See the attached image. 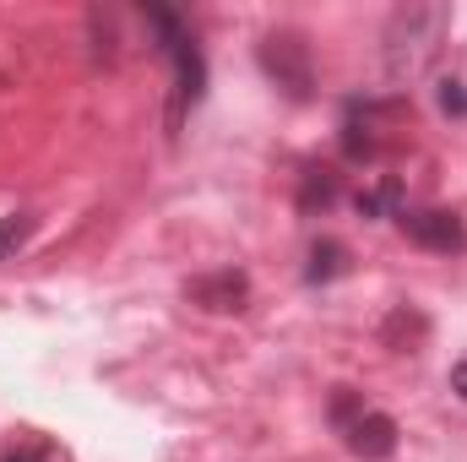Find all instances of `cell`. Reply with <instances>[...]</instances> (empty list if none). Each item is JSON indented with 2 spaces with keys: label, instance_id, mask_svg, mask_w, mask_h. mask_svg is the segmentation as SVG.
I'll return each instance as SVG.
<instances>
[{
  "label": "cell",
  "instance_id": "cell-1",
  "mask_svg": "<svg viewBox=\"0 0 467 462\" xmlns=\"http://www.w3.org/2000/svg\"><path fill=\"white\" fill-rule=\"evenodd\" d=\"M446 22H451L446 5H402V11H391V22H386V66H391V77L424 71L435 60V49H441Z\"/></svg>",
  "mask_w": 467,
  "mask_h": 462
},
{
  "label": "cell",
  "instance_id": "cell-2",
  "mask_svg": "<svg viewBox=\"0 0 467 462\" xmlns=\"http://www.w3.org/2000/svg\"><path fill=\"white\" fill-rule=\"evenodd\" d=\"M402 229L413 245H424V250H462L467 245V229L457 213H446V207H424V213H402Z\"/></svg>",
  "mask_w": 467,
  "mask_h": 462
},
{
  "label": "cell",
  "instance_id": "cell-3",
  "mask_svg": "<svg viewBox=\"0 0 467 462\" xmlns=\"http://www.w3.org/2000/svg\"><path fill=\"white\" fill-rule=\"evenodd\" d=\"M261 66H266L277 82H288V93H294V99H305V93H310V60H305V44H299L294 33H272V38H266V49H261Z\"/></svg>",
  "mask_w": 467,
  "mask_h": 462
},
{
  "label": "cell",
  "instance_id": "cell-4",
  "mask_svg": "<svg viewBox=\"0 0 467 462\" xmlns=\"http://www.w3.org/2000/svg\"><path fill=\"white\" fill-rule=\"evenodd\" d=\"M343 436H348V446L364 462H380V457L397 452V419H391V414H375V408H364Z\"/></svg>",
  "mask_w": 467,
  "mask_h": 462
},
{
  "label": "cell",
  "instance_id": "cell-5",
  "mask_svg": "<svg viewBox=\"0 0 467 462\" xmlns=\"http://www.w3.org/2000/svg\"><path fill=\"white\" fill-rule=\"evenodd\" d=\"M191 299L207 305V310H244L250 283H244V272H213V278H196L191 283Z\"/></svg>",
  "mask_w": 467,
  "mask_h": 462
},
{
  "label": "cell",
  "instance_id": "cell-6",
  "mask_svg": "<svg viewBox=\"0 0 467 462\" xmlns=\"http://www.w3.org/2000/svg\"><path fill=\"white\" fill-rule=\"evenodd\" d=\"M397 207H402V185H397V180H380V185L358 191V213H364V218H386V213H397Z\"/></svg>",
  "mask_w": 467,
  "mask_h": 462
},
{
  "label": "cell",
  "instance_id": "cell-7",
  "mask_svg": "<svg viewBox=\"0 0 467 462\" xmlns=\"http://www.w3.org/2000/svg\"><path fill=\"white\" fill-rule=\"evenodd\" d=\"M337 272H348V250H343L337 239H321V245L310 250V283H327V278H337Z\"/></svg>",
  "mask_w": 467,
  "mask_h": 462
},
{
  "label": "cell",
  "instance_id": "cell-8",
  "mask_svg": "<svg viewBox=\"0 0 467 462\" xmlns=\"http://www.w3.org/2000/svg\"><path fill=\"white\" fill-rule=\"evenodd\" d=\"M332 202H337V174H305V185H299V207L316 213V207H332Z\"/></svg>",
  "mask_w": 467,
  "mask_h": 462
},
{
  "label": "cell",
  "instance_id": "cell-9",
  "mask_svg": "<svg viewBox=\"0 0 467 462\" xmlns=\"http://www.w3.org/2000/svg\"><path fill=\"white\" fill-rule=\"evenodd\" d=\"M27 229H33V218H27V213H11V218H0V261H5V256H11V250L27 239Z\"/></svg>",
  "mask_w": 467,
  "mask_h": 462
},
{
  "label": "cell",
  "instance_id": "cell-10",
  "mask_svg": "<svg viewBox=\"0 0 467 462\" xmlns=\"http://www.w3.org/2000/svg\"><path fill=\"white\" fill-rule=\"evenodd\" d=\"M441 104H446V110H467V93H462V82H446V93H441Z\"/></svg>",
  "mask_w": 467,
  "mask_h": 462
},
{
  "label": "cell",
  "instance_id": "cell-11",
  "mask_svg": "<svg viewBox=\"0 0 467 462\" xmlns=\"http://www.w3.org/2000/svg\"><path fill=\"white\" fill-rule=\"evenodd\" d=\"M451 392H457V397L467 403V359L457 364V370H451Z\"/></svg>",
  "mask_w": 467,
  "mask_h": 462
},
{
  "label": "cell",
  "instance_id": "cell-12",
  "mask_svg": "<svg viewBox=\"0 0 467 462\" xmlns=\"http://www.w3.org/2000/svg\"><path fill=\"white\" fill-rule=\"evenodd\" d=\"M5 462H38V452H16V457H5Z\"/></svg>",
  "mask_w": 467,
  "mask_h": 462
}]
</instances>
